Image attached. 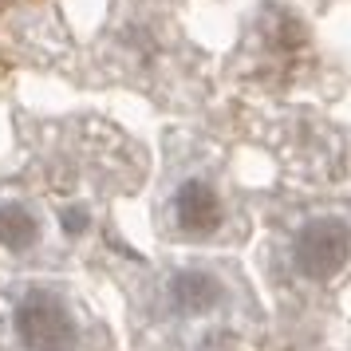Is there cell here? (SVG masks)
<instances>
[{
  "instance_id": "cell-1",
  "label": "cell",
  "mask_w": 351,
  "mask_h": 351,
  "mask_svg": "<svg viewBox=\"0 0 351 351\" xmlns=\"http://www.w3.org/2000/svg\"><path fill=\"white\" fill-rule=\"evenodd\" d=\"M12 328L28 351H71L80 343V324L71 316L67 300L56 296L51 288H28L20 296Z\"/></svg>"
},
{
  "instance_id": "cell-2",
  "label": "cell",
  "mask_w": 351,
  "mask_h": 351,
  "mask_svg": "<svg viewBox=\"0 0 351 351\" xmlns=\"http://www.w3.org/2000/svg\"><path fill=\"white\" fill-rule=\"evenodd\" d=\"M351 256V225L335 213L312 217L300 225L296 245H292V261L300 269L304 280H332L335 272L348 265Z\"/></svg>"
},
{
  "instance_id": "cell-3",
  "label": "cell",
  "mask_w": 351,
  "mask_h": 351,
  "mask_svg": "<svg viewBox=\"0 0 351 351\" xmlns=\"http://www.w3.org/2000/svg\"><path fill=\"white\" fill-rule=\"evenodd\" d=\"M225 221V209H221V197L217 190L202 182V178H190L182 182L174 193V225L190 237H209L217 225Z\"/></svg>"
},
{
  "instance_id": "cell-4",
  "label": "cell",
  "mask_w": 351,
  "mask_h": 351,
  "mask_svg": "<svg viewBox=\"0 0 351 351\" xmlns=\"http://www.w3.org/2000/svg\"><path fill=\"white\" fill-rule=\"evenodd\" d=\"M170 304H174L178 312H209V308H217L225 296L221 280L213 276V272H202V269H182L170 276Z\"/></svg>"
},
{
  "instance_id": "cell-5",
  "label": "cell",
  "mask_w": 351,
  "mask_h": 351,
  "mask_svg": "<svg viewBox=\"0 0 351 351\" xmlns=\"http://www.w3.org/2000/svg\"><path fill=\"white\" fill-rule=\"evenodd\" d=\"M36 237H40V221L28 206H16V202H4L0 206V245L12 249V253H24L32 249Z\"/></svg>"
},
{
  "instance_id": "cell-6",
  "label": "cell",
  "mask_w": 351,
  "mask_h": 351,
  "mask_svg": "<svg viewBox=\"0 0 351 351\" xmlns=\"http://www.w3.org/2000/svg\"><path fill=\"white\" fill-rule=\"evenodd\" d=\"M60 221H64L67 237H80V233H87L91 217H87V209H83V206H71V209H64V213H60Z\"/></svg>"
}]
</instances>
